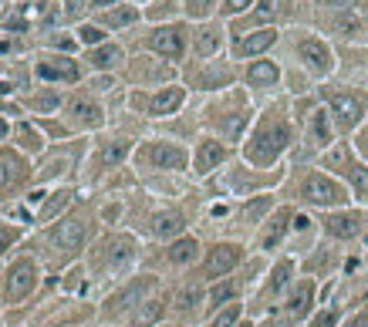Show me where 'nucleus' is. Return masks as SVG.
Segmentation results:
<instances>
[{
    "instance_id": "obj_1",
    "label": "nucleus",
    "mask_w": 368,
    "mask_h": 327,
    "mask_svg": "<svg viewBox=\"0 0 368 327\" xmlns=\"http://www.w3.org/2000/svg\"><path fill=\"white\" fill-rule=\"evenodd\" d=\"M288 142H291V129H288V125H264V129L250 138L247 159H250L253 166H267V162H274L277 155L288 149Z\"/></svg>"
},
{
    "instance_id": "obj_2",
    "label": "nucleus",
    "mask_w": 368,
    "mask_h": 327,
    "mask_svg": "<svg viewBox=\"0 0 368 327\" xmlns=\"http://www.w3.org/2000/svg\"><path fill=\"white\" fill-rule=\"evenodd\" d=\"M88 233H92V226H88L85 216H68V219H61L58 226L51 230V247L58 253H64V256H68V253H78L85 247Z\"/></svg>"
},
{
    "instance_id": "obj_3",
    "label": "nucleus",
    "mask_w": 368,
    "mask_h": 327,
    "mask_svg": "<svg viewBox=\"0 0 368 327\" xmlns=\"http://www.w3.org/2000/svg\"><path fill=\"white\" fill-rule=\"evenodd\" d=\"M34 287H38V267H34V260H17L10 267V273H7L3 297H7V304H20L24 297H31Z\"/></svg>"
},
{
    "instance_id": "obj_4",
    "label": "nucleus",
    "mask_w": 368,
    "mask_h": 327,
    "mask_svg": "<svg viewBox=\"0 0 368 327\" xmlns=\"http://www.w3.org/2000/svg\"><path fill=\"white\" fill-rule=\"evenodd\" d=\"M304 199L314 203V206H338V203H345L348 196H345V189H341L334 179L314 173V175H308V182H304Z\"/></svg>"
},
{
    "instance_id": "obj_5",
    "label": "nucleus",
    "mask_w": 368,
    "mask_h": 327,
    "mask_svg": "<svg viewBox=\"0 0 368 327\" xmlns=\"http://www.w3.org/2000/svg\"><path fill=\"white\" fill-rule=\"evenodd\" d=\"M139 159L153 169H186V152L173 142H153L139 152Z\"/></svg>"
},
{
    "instance_id": "obj_6",
    "label": "nucleus",
    "mask_w": 368,
    "mask_h": 327,
    "mask_svg": "<svg viewBox=\"0 0 368 327\" xmlns=\"http://www.w3.org/2000/svg\"><path fill=\"white\" fill-rule=\"evenodd\" d=\"M243 250L236 243H216L213 250L206 253V263H203V273L206 277H227L236 263H240Z\"/></svg>"
},
{
    "instance_id": "obj_7",
    "label": "nucleus",
    "mask_w": 368,
    "mask_h": 327,
    "mask_svg": "<svg viewBox=\"0 0 368 327\" xmlns=\"http://www.w3.org/2000/svg\"><path fill=\"white\" fill-rule=\"evenodd\" d=\"M328 105H331V115L338 118L341 129H355L362 122V115H365V98L358 95H331Z\"/></svg>"
},
{
    "instance_id": "obj_8",
    "label": "nucleus",
    "mask_w": 368,
    "mask_h": 327,
    "mask_svg": "<svg viewBox=\"0 0 368 327\" xmlns=\"http://www.w3.org/2000/svg\"><path fill=\"white\" fill-rule=\"evenodd\" d=\"M149 48L155 54H162L166 61H179L183 58V31L179 27H159L149 38Z\"/></svg>"
},
{
    "instance_id": "obj_9",
    "label": "nucleus",
    "mask_w": 368,
    "mask_h": 327,
    "mask_svg": "<svg viewBox=\"0 0 368 327\" xmlns=\"http://www.w3.org/2000/svg\"><path fill=\"white\" fill-rule=\"evenodd\" d=\"M365 223L368 219L362 212H334V216L325 219V230L331 236H338V240H351V236H358V233L365 230Z\"/></svg>"
},
{
    "instance_id": "obj_10",
    "label": "nucleus",
    "mask_w": 368,
    "mask_h": 327,
    "mask_svg": "<svg viewBox=\"0 0 368 327\" xmlns=\"http://www.w3.org/2000/svg\"><path fill=\"white\" fill-rule=\"evenodd\" d=\"M301 58H304V64H308L311 71H318V75H328L331 71V51H328V44H321L318 38L301 41Z\"/></svg>"
},
{
    "instance_id": "obj_11",
    "label": "nucleus",
    "mask_w": 368,
    "mask_h": 327,
    "mask_svg": "<svg viewBox=\"0 0 368 327\" xmlns=\"http://www.w3.org/2000/svg\"><path fill=\"white\" fill-rule=\"evenodd\" d=\"M38 75L44 81H78V64L71 58H48L38 64Z\"/></svg>"
},
{
    "instance_id": "obj_12",
    "label": "nucleus",
    "mask_w": 368,
    "mask_h": 327,
    "mask_svg": "<svg viewBox=\"0 0 368 327\" xmlns=\"http://www.w3.org/2000/svg\"><path fill=\"white\" fill-rule=\"evenodd\" d=\"M227 159V149L220 145V142H199V152H196V173L199 175H206V173H213L216 166Z\"/></svg>"
},
{
    "instance_id": "obj_13",
    "label": "nucleus",
    "mask_w": 368,
    "mask_h": 327,
    "mask_svg": "<svg viewBox=\"0 0 368 327\" xmlns=\"http://www.w3.org/2000/svg\"><path fill=\"white\" fill-rule=\"evenodd\" d=\"M179 105H183V88H162L159 95H153L149 112H153V115H173Z\"/></svg>"
},
{
    "instance_id": "obj_14",
    "label": "nucleus",
    "mask_w": 368,
    "mask_h": 327,
    "mask_svg": "<svg viewBox=\"0 0 368 327\" xmlns=\"http://www.w3.org/2000/svg\"><path fill=\"white\" fill-rule=\"evenodd\" d=\"M277 78H281V71L274 61H253L250 71H247V81L253 88H271V85H277Z\"/></svg>"
},
{
    "instance_id": "obj_15",
    "label": "nucleus",
    "mask_w": 368,
    "mask_h": 327,
    "mask_svg": "<svg viewBox=\"0 0 368 327\" xmlns=\"http://www.w3.org/2000/svg\"><path fill=\"white\" fill-rule=\"evenodd\" d=\"M274 41H277L274 31H253L250 38H243L240 44H236V54H243V58H250V54H264Z\"/></svg>"
},
{
    "instance_id": "obj_16",
    "label": "nucleus",
    "mask_w": 368,
    "mask_h": 327,
    "mask_svg": "<svg viewBox=\"0 0 368 327\" xmlns=\"http://www.w3.org/2000/svg\"><path fill=\"white\" fill-rule=\"evenodd\" d=\"M311 300H314V284L304 280V284H297V290L291 293V300H288V310H291V317H304L311 310Z\"/></svg>"
},
{
    "instance_id": "obj_17",
    "label": "nucleus",
    "mask_w": 368,
    "mask_h": 327,
    "mask_svg": "<svg viewBox=\"0 0 368 327\" xmlns=\"http://www.w3.org/2000/svg\"><path fill=\"white\" fill-rule=\"evenodd\" d=\"M71 115H75V122L85 125V129L101 125V108H98L95 101H75V105H71Z\"/></svg>"
},
{
    "instance_id": "obj_18",
    "label": "nucleus",
    "mask_w": 368,
    "mask_h": 327,
    "mask_svg": "<svg viewBox=\"0 0 368 327\" xmlns=\"http://www.w3.org/2000/svg\"><path fill=\"white\" fill-rule=\"evenodd\" d=\"M183 226H186V223H183V216H179V212H159V216H155V223H153V233L166 240V236H176Z\"/></svg>"
},
{
    "instance_id": "obj_19",
    "label": "nucleus",
    "mask_w": 368,
    "mask_h": 327,
    "mask_svg": "<svg viewBox=\"0 0 368 327\" xmlns=\"http://www.w3.org/2000/svg\"><path fill=\"white\" fill-rule=\"evenodd\" d=\"M288 219H291V210H281L277 216H274V223L267 226V233H264V247H267V250L277 247V243H281V236L288 233Z\"/></svg>"
},
{
    "instance_id": "obj_20",
    "label": "nucleus",
    "mask_w": 368,
    "mask_h": 327,
    "mask_svg": "<svg viewBox=\"0 0 368 327\" xmlns=\"http://www.w3.org/2000/svg\"><path fill=\"white\" fill-rule=\"evenodd\" d=\"M149 287H153V277H146V280H139V284H132L129 290H122L118 297H112V300H108V304H112L108 310H122V307H129V300H136V297H142V290H149Z\"/></svg>"
},
{
    "instance_id": "obj_21",
    "label": "nucleus",
    "mask_w": 368,
    "mask_h": 327,
    "mask_svg": "<svg viewBox=\"0 0 368 327\" xmlns=\"http://www.w3.org/2000/svg\"><path fill=\"white\" fill-rule=\"evenodd\" d=\"M196 253H199L196 240H176L173 247H169V260L173 263H190V260H196Z\"/></svg>"
},
{
    "instance_id": "obj_22",
    "label": "nucleus",
    "mask_w": 368,
    "mask_h": 327,
    "mask_svg": "<svg viewBox=\"0 0 368 327\" xmlns=\"http://www.w3.org/2000/svg\"><path fill=\"white\" fill-rule=\"evenodd\" d=\"M311 138H314V145H328L331 142L328 112H314V115H311Z\"/></svg>"
},
{
    "instance_id": "obj_23",
    "label": "nucleus",
    "mask_w": 368,
    "mask_h": 327,
    "mask_svg": "<svg viewBox=\"0 0 368 327\" xmlns=\"http://www.w3.org/2000/svg\"><path fill=\"white\" fill-rule=\"evenodd\" d=\"M92 64L95 68H112V64H118L122 61V48H115V44H105V48H95L92 51Z\"/></svg>"
},
{
    "instance_id": "obj_24",
    "label": "nucleus",
    "mask_w": 368,
    "mask_h": 327,
    "mask_svg": "<svg viewBox=\"0 0 368 327\" xmlns=\"http://www.w3.org/2000/svg\"><path fill=\"white\" fill-rule=\"evenodd\" d=\"M331 27H334V34H341V38H358V34H362V20L351 17V14H338V17L331 20Z\"/></svg>"
},
{
    "instance_id": "obj_25",
    "label": "nucleus",
    "mask_w": 368,
    "mask_h": 327,
    "mask_svg": "<svg viewBox=\"0 0 368 327\" xmlns=\"http://www.w3.org/2000/svg\"><path fill=\"white\" fill-rule=\"evenodd\" d=\"M105 250H108V263H112V267H118V263H125V260L132 256V240L118 236V240H112Z\"/></svg>"
},
{
    "instance_id": "obj_26",
    "label": "nucleus",
    "mask_w": 368,
    "mask_h": 327,
    "mask_svg": "<svg viewBox=\"0 0 368 327\" xmlns=\"http://www.w3.org/2000/svg\"><path fill=\"white\" fill-rule=\"evenodd\" d=\"M136 20H139L136 7H118V10H108V14H105V24H108V27H125V24H136Z\"/></svg>"
},
{
    "instance_id": "obj_27",
    "label": "nucleus",
    "mask_w": 368,
    "mask_h": 327,
    "mask_svg": "<svg viewBox=\"0 0 368 327\" xmlns=\"http://www.w3.org/2000/svg\"><path fill=\"white\" fill-rule=\"evenodd\" d=\"M17 175H20L17 159H14V155H0V189H7Z\"/></svg>"
},
{
    "instance_id": "obj_28",
    "label": "nucleus",
    "mask_w": 368,
    "mask_h": 327,
    "mask_svg": "<svg viewBox=\"0 0 368 327\" xmlns=\"http://www.w3.org/2000/svg\"><path fill=\"white\" fill-rule=\"evenodd\" d=\"M216 48H220V31H216V27H206V31L196 38V51L206 58V54H213Z\"/></svg>"
},
{
    "instance_id": "obj_29",
    "label": "nucleus",
    "mask_w": 368,
    "mask_h": 327,
    "mask_svg": "<svg viewBox=\"0 0 368 327\" xmlns=\"http://www.w3.org/2000/svg\"><path fill=\"white\" fill-rule=\"evenodd\" d=\"M159 314H162V304H159V300H149V304H146L142 310H136L132 324H136V327H149L155 317H159Z\"/></svg>"
},
{
    "instance_id": "obj_30",
    "label": "nucleus",
    "mask_w": 368,
    "mask_h": 327,
    "mask_svg": "<svg viewBox=\"0 0 368 327\" xmlns=\"http://www.w3.org/2000/svg\"><path fill=\"white\" fill-rule=\"evenodd\" d=\"M17 135H20V145H24V149H31V152H41V149H44L41 135L34 132L31 125H20V129H17Z\"/></svg>"
},
{
    "instance_id": "obj_31",
    "label": "nucleus",
    "mask_w": 368,
    "mask_h": 327,
    "mask_svg": "<svg viewBox=\"0 0 368 327\" xmlns=\"http://www.w3.org/2000/svg\"><path fill=\"white\" fill-rule=\"evenodd\" d=\"M199 300H203V290H199V287H190V290H183V293L176 297V307H179V310H193Z\"/></svg>"
},
{
    "instance_id": "obj_32",
    "label": "nucleus",
    "mask_w": 368,
    "mask_h": 327,
    "mask_svg": "<svg viewBox=\"0 0 368 327\" xmlns=\"http://www.w3.org/2000/svg\"><path fill=\"white\" fill-rule=\"evenodd\" d=\"M125 152H129V145H125V142H115V145H108V149L101 152V166H118V162L125 159Z\"/></svg>"
},
{
    "instance_id": "obj_33",
    "label": "nucleus",
    "mask_w": 368,
    "mask_h": 327,
    "mask_svg": "<svg viewBox=\"0 0 368 327\" xmlns=\"http://www.w3.org/2000/svg\"><path fill=\"white\" fill-rule=\"evenodd\" d=\"M68 196H71V193H55V196H51V199H48V206H44V212H41V219H51L58 210H64V206H68Z\"/></svg>"
},
{
    "instance_id": "obj_34",
    "label": "nucleus",
    "mask_w": 368,
    "mask_h": 327,
    "mask_svg": "<svg viewBox=\"0 0 368 327\" xmlns=\"http://www.w3.org/2000/svg\"><path fill=\"white\" fill-rule=\"evenodd\" d=\"M216 0H186V10L193 14V17H206L210 10H213Z\"/></svg>"
},
{
    "instance_id": "obj_35",
    "label": "nucleus",
    "mask_w": 368,
    "mask_h": 327,
    "mask_svg": "<svg viewBox=\"0 0 368 327\" xmlns=\"http://www.w3.org/2000/svg\"><path fill=\"white\" fill-rule=\"evenodd\" d=\"M101 38H105V34H101L98 27H92V24L78 27V41H81V44H101Z\"/></svg>"
},
{
    "instance_id": "obj_36",
    "label": "nucleus",
    "mask_w": 368,
    "mask_h": 327,
    "mask_svg": "<svg viewBox=\"0 0 368 327\" xmlns=\"http://www.w3.org/2000/svg\"><path fill=\"white\" fill-rule=\"evenodd\" d=\"M288 277H291V263L284 260V263H277V270H274L271 290H281V287H284V284H288Z\"/></svg>"
},
{
    "instance_id": "obj_37",
    "label": "nucleus",
    "mask_w": 368,
    "mask_h": 327,
    "mask_svg": "<svg viewBox=\"0 0 368 327\" xmlns=\"http://www.w3.org/2000/svg\"><path fill=\"white\" fill-rule=\"evenodd\" d=\"M351 182H355V193L368 199V169H351Z\"/></svg>"
},
{
    "instance_id": "obj_38",
    "label": "nucleus",
    "mask_w": 368,
    "mask_h": 327,
    "mask_svg": "<svg viewBox=\"0 0 368 327\" xmlns=\"http://www.w3.org/2000/svg\"><path fill=\"white\" fill-rule=\"evenodd\" d=\"M236 317H240V307H236V304H230V307H227L213 321V327H233V324H236Z\"/></svg>"
},
{
    "instance_id": "obj_39",
    "label": "nucleus",
    "mask_w": 368,
    "mask_h": 327,
    "mask_svg": "<svg viewBox=\"0 0 368 327\" xmlns=\"http://www.w3.org/2000/svg\"><path fill=\"white\" fill-rule=\"evenodd\" d=\"M284 10H288V0H264V7H260L264 17H277V14H284Z\"/></svg>"
},
{
    "instance_id": "obj_40",
    "label": "nucleus",
    "mask_w": 368,
    "mask_h": 327,
    "mask_svg": "<svg viewBox=\"0 0 368 327\" xmlns=\"http://www.w3.org/2000/svg\"><path fill=\"white\" fill-rule=\"evenodd\" d=\"M233 293H236V287H233V284H223V287L213 290V297H210V300H213V304H223V300H230Z\"/></svg>"
},
{
    "instance_id": "obj_41",
    "label": "nucleus",
    "mask_w": 368,
    "mask_h": 327,
    "mask_svg": "<svg viewBox=\"0 0 368 327\" xmlns=\"http://www.w3.org/2000/svg\"><path fill=\"white\" fill-rule=\"evenodd\" d=\"M58 105H61L58 95H41V98H34V108H41V112H48V108H58Z\"/></svg>"
},
{
    "instance_id": "obj_42",
    "label": "nucleus",
    "mask_w": 368,
    "mask_h": 327,
    "mask_svg": "<svg viewBox=\"0 0 368 327\" xmlns=\"http://www.w3.org/2000/svg\"><path fill=\"white\" fill-rule=\"evenodd\" d=\"M267 206H271V199H257V203H250V206L243 210V216H247V219H257V216L267 210Z\"/></svg>"
},
{
    "instance_id": "obj_43",
    "label": "nucleus",
    "mask_w": 368,
    "mask_h": 327,
    "mask_svg": "<svg viewBox=\"0 0 368 327\" xmlns=\"http://www.w3.org/2000/svg\"><path fill=\"white\" fill-rule=\"evenodd\" d=\"M14 240H17V230H10V226H0V253L7 250Z\"/></svg>"
},
{
    "instance_id": "obj_44",
    "label": "nucleus",
    "mask_w": 368,
    "mask_h": 327,
    "mask_svg": "<svg viewBox=\"0 0 368 327\" xmlns=\"http://www.w3.org/2000/svg\"><path fill=\"white\" fill-rule=\"evenodd\" d=\"M250 3H253V0H227V7H223V10H227V14H240V10H247Z\"/></svg>"
},
{
    "instance_id": "obj_45",
    "label": "nucleus",
    "mask_w": 368,
    "mask_h": 327,
    "mask_svg": "<svg viewBox=\"0 0 368 327\" xmlns=\"http://www.w3.org/2000/svg\"><path fill=\"white\" fill-rule=\"evenodd\" d=\"M311 327H334V310H328V314H321V317H318V321H314Z\"/></svg>"
},
{
    "instance_id": "obj_46",
    "label": "nucleus",
    "mask_w": 368,
    "mask_h": 327,
    "mask_svg": "<svg viewBox=\"0 0 368 327\" xmlns=\"http://www.w3.org/2000/svg\"><path fill=\"white\" fill-rule=\"evenodd\" d=\"M362 149H365V152H368V132L362 135Z\"/></svg>"
},
{
    "instance_id": "obj_47",
    "label": "nucleus",
    "mask_w": 368,
    "mask_h": 327,
    "mask_svg": "<svg viewBox=\"0 0 368 327\" xmlns=\"http://www.w3.org/2000/svg\"><path fill=\"white\" fill-rule=\"evenodd\" d=\"M10 92V85H0V95H7Z\"/></svg>"
},
{
    "instance_id": "obj_48",
    "label": "nucleus",
    "mask_w": 368,
    "mask_h": 327,
    "mask_svg": "<svg viewBox=\"0 0 368 327\" xmlns=\"http://www.w3.org/2000/svg\"><path fill=\"white\" fill-rule=\"evenodd\" d=\"M98 7H105V3H115V0H95Z\"/></svg>"
},
{
    "instance_id": "obj_49",
    "label": "nucleus",
    "mask_w": 368,
    "mask_h": 327,
    "mask_svg": "<svg viewBox=\"0 0 368 327\" xmlns=\"http://www.w3.org/2000/svg\"><path fill=\"white\" fill-rule=\"evenodd\" d=\"M365 10H368V3H365Z\"/></svg>"
},
{
    "instance_id": "obj_50",
    "label": "nucleus",
    "mask_w": 368,
    "mask_h": 327,
    "mask_svg": "<svg viewBox=\"0 0 368 327\" xmlns=\"http://www.w3.org/2000/svg\"><path fill=\"white\" fill-rule=\"evenodd\" d=\"M247 327H250V324H247Z\"/></svg>"
}]
</instances>
